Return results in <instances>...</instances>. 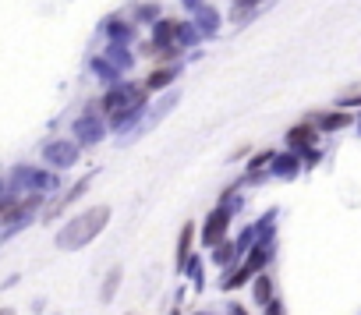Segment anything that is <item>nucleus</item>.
Returning a JSON list of instances; mask_svg holds the SVG:
<instances>
[{
	"label": "nucleus",
	"instance_id": "nucleus-27",
	"mask_svg": "<svg viewBox=\"0 0 361 315\" xmlns=\"http://www.w3.org/2000/svg\"><path fill=\"white\" fill-rule=\"evenodd\" d=\"M234 4H241V8H259L262 0H234Z\"/></svg>",
	"mask_w": 361,
	"mask_h": 315
},
{
	"label": "nucleus",
	"instance_id": "nucleus-24",
	"mask_svg": "<svg viewBox=\"0 0 361 315\" xmlns=\"http://www.w3.org/2000/svg\"><path fill=\"white\" fill-rule=\"evenodd\" d=\"M248 276H252V273H248V269H245V266H241V269H238V273H231V276H227V280H224V287H227V290H238V287H241V283H248Z\"/></svg>",
	"mask_w": 361,
	"mask_h": 315
},
{
	"label": "nucleus",
	"instance_id": "nucleus-9",
	"mask_svg": "<svg viewBox=\"0 0 361 315\" xmlns=\"http://www.w3.org/2000/svg\"><path fill=\"white\" fill-rule=\"evenodd\" d=\"M89 185H92V174H89V178H82V181H78V185H75V188H71V192H64V195H61V199H54V202H50V206H47V220H54V216H57V213H61V209H68V206H71V202H75V199H82V195H85V192H89Z\"/></svg>",
	"mask_w": 361,
	"mask_h": 315
},
{
	"label": "nucleus",
	"instance_id": "nucleus-8",
	"mask_svg": "<svg viewBox=\"0 0 361 315\" xmlns=\"http://www.w3.org/2000/svg\"><path fill=\"white\" fill-rule=\"evenodd\" d=\"M180 18H156V29H152V43L156 47H173L180 43Z\"/></svg>",
	"mask_w": 361,
	"mask_h": 315
},
{
	"label": "nucleus",
	"instance_id": "nucleus-23",
	"mask_svg": "<svg viewBox=\"0 0 361 315\" xmlns=\"http://www.w3.org/2000/svg\"><path fill=\"white\" fill-rule=\"evenodd\" d=\"M135 18H138V22H156V18H159V4H142V8H135Z\"/></svg>",
	"mask_w": 361,
	"mask_h": 315
},
{
	"label": "nucleus",
	"instance_id": "nucleus-11",
	"mask_svg": "<svg viewBox=\"0 0 361 315\" xmlns=\"http://www.w3.org/2000/svg\"><path fill=\"white\" fill-rule=\"evenodd\" d=\"M192 237H195V223H185L180 227V237H177V269L185 273L188 259H192Z\"/></svg>",
	"mask_w": 361,
	"mask_h": 315
},
{
	"label": "nucleus",
	"instance_id": "nucleus-22",
	"mask_svg": "<svg viewBox=\"0 0 361 315\" xmlns=\"http://www.w3.org/2000/svg\"><path fill=\"white\" fill-rule=\"evenodd\" d=\"M255 301H259V304H269V301H273V283H269V276H255Z\"/></svg>",
	"mask_w": 361,
	"mask_h": 315
},
{
	"label": "nucleus",
	"instance_id": "nucleus-16",
	"mask_svg": "<svg viewBox=\"0 0 361 315\" xmlns=\"http://www.w3.org/2000/svg\"><path fill=\"white\" fill-rule=\"evenodd\" d=\"M269 255H273V248L262 241V245H252V255H248V262H245V269L248 273H259L266 262H269Z\"/></svg>",
	"mask_w": 361,
	"mask_h": 315
},
{
	"label": "nucleus",
	"instance_id": "nucleus-3",
	"mask_svg": "<svg viewBox=\"0 0 361 315\" xmlns=\"http://www.w3.org/2000/svg\"><path fill=\"white\" fill-rule=\"evenodd\" d=\"M11 181H15V185H25V188H29V192H36V195H43V192H57V174H54V171L18 167V171L11 174Z\"/></svg>",
	"mask_w": 361,
	"mask_h": 315
},
{
	"label": "nucleus",
	"instance_id": "nucleus-17",
	"mask_svg": "<svg viewBox=\"0 0 361 315\" xmlns=\"http://www.w3.org/2000/svg\"><path fill=\"white\" fill-rule=\"evenodd\" d=\"M121 276H124V269H121V266H114V269L106 273L103 290H99V301H103V304H110V301H114V294H117V287H121Z\"/></svg>",
	"mask_w": 361,
	"mask_h": 315
},
{
	"label": "nucleus",
	"instance_id": "nucleus-7",
	"mask_svg": "<svg viewBox=\"0 0 361 315\" xmlns=\"http://www.w3.org/2000/svg\"><path fill=\"white\" fill-rule=\"evenodd\" d=\"M39 206V195L32 192L29 199H8V202H0V223H18L29 209Z\"/></svg>",
	"mask_w": 361,
	"mask_h": 315
},
{
	"label": "nucleus",
	"instance_id": "nucleus-13",
	"mask_svg": "<svg viewBox=\"0 0 361 315\" xmlns=\"http://www.w3.org/2000/svg\"><path fill=\"white\" fill-rule=\"evenodd\" d=\"M195 22H199L195 29H199L202 36H213V32L220 29V15H216L213 8H202V4L195 8Z\"/></svg>",
	"mask_w": 361,
	"mask_h": 315
},
{
	"label": "nucleus",
	"instance_id": "nucleus-29",
	"mask_svg": "<svg viewBox=\"0 0 361 315\" xmlns=\"http://www.w3.org/2000/svg\"><path fill=\"white\" fill-rule=\"evenodd\" d=\"M202 4V0H185V8H199Z\"/></svg>",
	"mask_w": 361,
	"mask_h": 315
},
{
	"label": "nucleus",
	"instance_id": "nucleus-5",
	"mask_svg": "<svg viewBox=\"0 0 361 315\" xmlns=\"http://www.w3.org/2000/svg\"><path fill=\"white\" fill-rule=\"evenodd\" d=\"M227 227H231V209H227V206L213 209L209 220H206V227H202V245H206V248L220 245V241L227 237Z\"/></svg>",
	"mask_w": 361,
	"mask_h": 315
},
{
	"label": "nucleus",
	"instance_id": "nucleus-14",
	"mask_svg": "<svg viewBox=\"0 0 361 315\" xmlns=\"http://www.w3.org/2000/svg\"><path fill=\"white\" fill-rule=\"evenodd\" d=\"M106 61H110L117 71H128V68L135 64V54H128L124 43H110V47H106Z\"/></svg>",
	"mask_w": 361,
	"mask_h": 315
},
{
	"label": "nucleus",
	"instance_id": "nucleus-10",
	"mask_svg": "<svg viewBox=\"0 0 361 315\" xmlns=\"http://www.w3.org/2000/svg\"><path fill=\"white\" fill-rule=\"evenodd\" d=\"M315 138H319V131H315L312 124H294V128L287 131L290 149H312V145H315Z\"/></svg>",
	"mask_w": 361,
	"mask_h": 315
},
{
	"label": "nucleus",
	"instance_id": "nucleus-26",
	"mask_svg": "<svg viewBox=\"0 0 361 315\" xmlns=\"http://www.w3.org/2000/svg\"><path fill=\"white\" fill-rule=\"evenodd\" d=\"M357 103H361V92H357V96H350V99H340V106H357Z\"/></svg>",
	"mask_w": 361,
	"mask_h": 315
},
{
	"label": "nucleus",
	"instance_id": "nucleus-20",
	"mask_svg": "<svg viewBox=\"0 0 361 315\" xmlns=\"http://www.w3.org/2000/svg\"><path fill=\"white\" fill-rule=\"evenodd\" d=\"M273 171L280 174V178H294L298 174V156H273Z\"/></svg>",
	"mask_w": 361,
	"mask_h": 315
},
{
	"label": "nucleus",
	"instance_id": "nucleus-31",
	"mask_svg": "<svg viewBox=\"0 0 361 315\" xmlns=\"http://www.w3.org/2000/svg\"><path fill=\"white\" fill-rule=\"evenodd\" d=\"M173 315H180V311H173Z\"/></svg>",
	"mask_w": 361,
	"mask_h": 315
},
{
	"label": "nucleus",
	"instance_id": "nucleus-18",
	"mask_svg": "<svg viewBox=\"0 0 361 315\" xmlns=\"http://www.w3.org/2000/svg\"><path fill=\"white\" fill-rule=\"evenodd\" d=\"M238 252H241V248H238L234 241H220V245H213V262H216V266H231Z\"/></svg>",
	"mask_w": 361,
	"mask_h": 315
},
{
	"label": "nucleus",
	"instance_id": "nucleus-2",
	"mask_svg": "<svg viewBox=\"0 0 361 315\" xmlns=\"http://www.w3.org/2000/svg\"><path fill=\"white\" fill-rule=\"evenodd\" d=\"M106 223H110V206H92V209L71 216V220L61 227V234H57V248H64V252H78V248H85L89 241H96V237L103 234Z\"/></svg>",
	"mask_w": 361,
	"mask_h": 315
},
{
	"label": "nucleus",
	"instance_id": "nucleus-25",
	"mask_svg": "<svg viewBox=\"0 0 361 315\" xmlns=\"http://www.w3.org/2000/svg\"><path fill=\"white\" fill-rule=\"evenodd\" d=\"M266 163H273V152H262V156H255V160H252V171H262Z\"/></svg>",
	"mask_w": 361,
	"mask_h": 315
},
{
	"label": "nucleus",
	"instance_id": "nucleus-21",
	"mask_svg": "<svg viewBox=\"0 0 361 315\" xmlns=\"http://www.w3.org/2000/svg\"><path fill=\"white\" fill-rule=\"evenodd\" d=\"M92 71H96V75H103V82H110V85H114V82H117V75H121L106 57H96V61H92Z\"/></svg>",
	"mask_w": 361,
	"mask_h": 315
},
{
	"label": "nucleus",
	"instance_id": "nucleus-32",
	"mask_svg": "<svg viewBox=\"0 0 361 315\" xmlns=\"http://www.w3.org/2000/svg\"><path fill=\"white\" fill-rule=\"evenodd\" d=\"M131 315H135V311H131Z\"/></svg>",
	"mask_w": 361,
	"mask_h": 315
},
{
	"label": "nucleus",
	"instance_id": "nucleus-1",
	"mask_svg": "<svg viewBox=\"0 0 361 315\" xmlns=\"http://www.w3.org/2000/svg\"><path fill=\"white\" fill-rule=\"evenodd\" d=\"M145 85H138V82H114L110 89H106V96L99 99V110H103V117L110 121V128H124V124H131V121H138L142 117V110H145Z\"/></svg>",
	"mask_w": 361,
	"mask_h": 315
},
{
	"label": "nucleus",
	"instance_id": "nucleus-6",
	"mask_svg": "<svg viewBox=\"0 0 361 315\" xmlns=\"http://www.w3.org/2000/svg\"><path fill=\"white\" fill-rule=\"evenodd\" d=\"M103 135H106V121H99L96 113H82V117L75 121V138H78V145H96V142H103Z\"/></svg>",
	"mask_w": 361,
	"mask_h": 315
},
{
	"label": "nucleus",
	"instance_id": "nucleus-28",
	"mask_svg": "<svg viewBox=\"0 0 361 315\" xmlns=\"http://www.w3.org/2000/svg\"><path fill=\"white\" fill-rule=\"evenodd\" d=\"M227 315H248V311H245V304H231V311H227Z\"/></svg>",
	"mask_w": 361,
	"mask_h": 315
},
{
	"label": "nucleus",
	"instance_id": "nucleus-19",
	"mask_svg": "<svg viewBox=\"0 0 361 315\" xmlns=\"http://www.w3.org/2000/svg\"><path fill=\"white\" fill-rule=\"evenodd\" d=\"M350 124V113H322L319 117V131H340V128H347Z\"/></svg>",
	"mask_w": 361,
	"mask_h": 315
},
{
	"label": "nucleus",
	"instance_id": "nucleus-15",
	"mask_svg": "<svg viewBox=\"0 0 361 315\" xmlns=\"http://www.w3.org/2000/svg\"><path fill=\"white\" fill-rule=\"evenodd\" d=\"M173 78H177V68H156V71L145 78V92H152V89H166Z\"/></svg>",
	"mask_w": 361,
	"mask_h": 315
},
{
	"label": "nucleus",
	"instance_id": "nucleus-30",
	"mask_svg": "<svg viewBox=\"0 0 361 315\" xmlns=\"http://www.w3.org/2000/svg\"><path fill=\"white\" fill-rule=\"evenodd\" d=\"M0 315H15V308H0Z\"/></svg>",
	"mask_w": 361,
	"mask_h": 315
},
{
	"label": "nucleus",
	"instance_id": "nucleus-12",
	"mask_svg": "<svg viewBox=\"0 0 361 315\" xmlns=\"http://www.w3.org/2000/svg\"><path fill=\"white\" fill-rule=\"evenodd\" d=\"M103 32L110 36V43H128V39L135 36V25H131V22H124V18H106Z\"/></svg>",
	"mask_w": 361,
	"mask_h": 315
},
{
	"label": "nucleus",
	"instance_id": "nucleus-4",
	"mask_svg": "<svg viewBox=\"0 0 361 315\" xmlns=\"http://www.w3.org/2000/svg\"><path fill=\"white\" fill-rule=\"evenodd\" d=\"M43 160L50 163V167H57V171H68V167H75L78 163V142H47L43 145Z\"/></svg>",
	"mask_w": 361,
	"mask_h": 315
}]
</instances>
